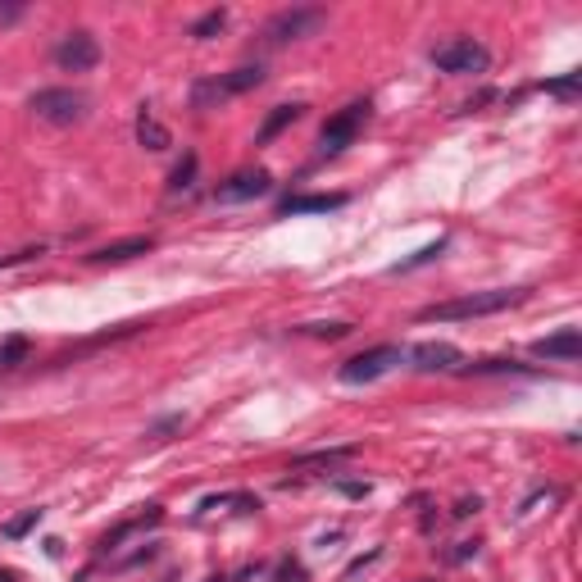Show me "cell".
I'll return each mask as SVG.
<instances>
[{
  "label": "cell",
  "instance_id": "1",
  "mask_svg": "<svg viewBox=\"0 0 582 582\" xmlns=\"http://www.w3.org/2000/svg\"><path fill=\"white\" fill-rule=\"evenodd\" d=\"M528 296V291H473V296H460V301H446V305H428V310H419V319L423 323H432V319H478V314H500V310H509V305H519Z\"/></svg>",
  "mask_w": 582,
  "mask_h": 582
},
{
  "label": "cell",
  "instance_id": "2",
  "mask_svg": "<svg viewBox=\"0 0 582 582\" xmlns=\"http://www.w3.org/2000/svg\"><path fill=\"white\" fill-rule=\"evenodd\" d=\"M260 83H264V68L260 64H242V68L224 73V78H200L191 87V105L196 110H214V105H224V101H233L242 92H255Z\"/></svg>",
  "mask_w": 582,
  "mask_h": 582
},
{
  "label": "cell",
  "instance_id": "3",
  "mask_svg": "<svg viewBox=\"0 0 582 582\" xmlns=\"http://www.w3.org/2000/svg\"><path fill=\"white\" fill-rule=\"evenodd\" d=\"M432 64L442 68V73H455V78H469V73H487L491 64V50L473 37H451L432 50Z\"/></svg>",
  "mask_w": 582,
  "mask_h": 582
},
{
  "label": "cell",
  "instance_id": "4",
  "mask_svg": "<svg viewBox=\"0 0 582 582\" xmlns=\"http://www.w3.org/2000/svg\"><path fill=\"white\" fill-rule=\"evenodd\" d=\"M323 23H328V10H319V5L282 10V14H273V19H269V28H264V41H269V46H287V41L314 37Z\"/></svg>",
  "mask_w": 582,
  "mask_h": 582
},
{
  "label": "cell",
  "instance_id": "5",
  "mask_svg": "<svg viewBox=\"0 0 582 582\" xmlns=\"http://www.w3.org/2000/svg\"><path fill=\"white\" fill-rule=\"evenodd\" d=\"M32 114L41 123H55V128H73L83 114H87V96L73 92V87H46L32 96Z\"/></svg>",
  "mask_w": 582,
  "mask_h": 582
},
{
  "label": "cell",
  "instance_id": "6",
  "mask_svg": "<svg viewBox=\"0 0 582 582\" xmlns=\"http://www.w3.org/2000/svg\"><path fill=\"white\" fill-rule=\"evenodd\" d=\"M396 364H401V346H374V350L346 359L341 369H337V378H341L346 387H364V383H378L383 374H392Z\"/></svg>",
  "mask_w": 582,
  "mask_h": 582
},
{
  "label": "cell",
  "instance_id": "7",
  "mask_svg": "<svg viewBox=\"0 0 582 582\" xmlns=\"http://www.w3.org/2000/svg\"><path fill=\"white\" fill-rule=\"evenodd\" d=\"M364 123H369V101H355V105L337 110V114L323 123V132H319V151H323V155L346 151V146L359 137V128H364Z\"/></svg>",
  "mask_w": 582,
  "mask_h": 582
},
{
  "label": "cell",
  "instance_id": "8",
  "mask_svg": "<svg viewBox=\"0 0 582 582\" xmlns=\"http://www.w3.org/2000/svg\"><path fill=\"white\" fill-rule=\"evenodd\" d=\"M55 64L68 68V73H87L101 64V41L92 32H68L59 46H55Z\"/></svg>",
  "mask_w": 582,
  "mask_h": 582
},
{
  "label": "cell",
  "instance_id": "9",
  "mask_svg": "<svg viewBox=\"0 0 582 582\" xmlns=\"http://www.w3.org/2000/svg\"><path fill=\"white\" fill-rule=\"evenodd\" d=\"M460 346H451V341H419L414 350H410V364L419 374H451V369H460Z\"/></svg>",
  "mask_w": 582,
  "mask_h": 582
},
{
  "label": "cell",
  "instance_id": "10",
  "mask_svg": "<svg viewBox=\"0 0 582 582\" xmlns=\"http://www.w3.org/2000/svg\"><path fill=\"white\" fill-rule=\"evenodd\" d=\"M269 187H273V178H269L264 169H242V173H233L228 182H218L214 200H218V205H237V200H255V196H264Z\"/></svg>",
  "mask_w": 582,
  "mask_h": 582
},
{
  "label": "cell",
  "instance_id": "11",
  "mask_svg": "<svg viewBox=\"0 0 582 582\" xmlns=\"http://www.w3.org/2000/svg\"><path fill=\"white\" fill-rule=\"evenodd\" d=\"M533 355H537V359H578V355H582V332H578V328H560L555 337L533 341Z\"/></svg>",
  "mask_w": 582,
  "mask_h": 582
},
{
  "label": "cell",
  "instance_id": "12",
  "mask_svg": "<svg viewBox=\"0 0 582 582\" xmlns=\"http://www.w3.org/2000/svg\"><path fill=\"white\" fill-rule=\"evenodd\" d=\"M346 205V196L337 191V196H287L282 205H278V214H287V218H296V214H332V209H341Z\"/></svg>",
  "mask_w": 582,
  "mask_h": 582
},
{
  "label": "cell",
  "instance_id": "13",
  "mask_svg": "<svg viewBox=\"0 0 582 582\" xmlns=\"http://www.w3.org/2000/svg\"><path fill=\"white\" fill-rule=\"evenodd\" d=\"M151 246H155L151 237H128V242H110V246L92 251L87 260H92V264H123V260H137V255H146Z\"/></svg>",
  "mask_w": 582,
  "mask_h": 582
},
{
  "label": "cell",
  "instance_id": "14",
  "mask_svg": "<svg viewBox=\"0 0 582 582\" xmlns=\"http://www.w3.org/2000/svg\"><path fill=\"white\" fill-rule=\"evenodd\" d=\"M137 141L146 146V151H169V146H173L169 128H164L151 110H141V114H137Z\"/></svg>",
  "mask_w": 582,
  "mask_h": 582
},
{
  "label": "cell",
  "instance_id": "15",
  "mask_svg": "<svg viewBox=\"0 0 582 582\" xmlns=\"http://www.w3.org/2000/svg\"><path fill=\"white\" fill-rule=\"evenodd\" d=\"M301 114H305V105H278V110L264 119V128H260V137H255V141H260V146H264V141H273L278 132H287V128L296 123Z\"/></svg>",
  "mask_w": 582,
  "mask_h": 582
},
{
  "label": "cell",
  "instance_id": "16",
  "mask_svg": "<svg viewBox=\"0 0 582 582\" xmlns=\"http://www.w3.org/2000/svg\"><path fill=\"white\" fill-rule=\"evenodd\" d=\"M228 28V10H209V14H200L196 23H191V37L196 41H209V37H218Z\"/></svg>",
  "mask_w": 582,
  "mask_h": 582
},
{
  "label": "cell",
  "instance_id": "17",
  "mask_svg": "<svg viewBox=\"0 0 582 582\" xmlns=\"http://www.w3.org/2000/svg\"><path fill=\"white\" fill-rule=\"evenodd\" d=\"M37 524H41V509H23V515H14V519H10L5 528H0V533H5L10 542H19V537H28Z\"/></svg>",
  "mask_w": 582,
  "mask_h": 582
},
{
  "label": "cell",
  "instance_id": "18",
  "mask_svg": "<svg viewBox=\"0 0 582 582\" xmlns=\"http://www.w3.org/2000/svg\"><path fill=\"white\" fill-rule=\"evenodd\" d=\"M196 169H200V160L187 151V155H182V164H178V169H173V178H169V191H187V187L196 182Z\"/></svg>",
  "mask_w": 582,
  "mask_h": 582
},
{
  "label": "cell",
  "instance_id": "19",
  "mask_svg": "<svg viewBox=\"0 0 582 582\" xmlns=\"http://www.w3.org/2000/svg\"><path fill=\"white\" fill-rule=\"evenodd\" d=\"M28 359V337H10L5 346H0V369H14V364Z\"/></svg>",
  "mask_w": 582,
  "mask_h": 582
},
{
  "label": "cell",
  "instance_id": "20",
  "mask_svg": "<svg viewBox=\"0 0 582 582\" xmlns=\"http://www.w3.org/2000/svg\"><path fill=\"white\" fill-rule=\"evenodd\" d=\"M442 251H446V242H442V237H436V242H432V246H423V251H419L414 260H401V264H396L392 273H410V269H419V264H432V260H436V255H442Z\"/></svg>",
  "mask_w": 582,
  "mask_h": 582
},
{
  "label": "cell",
  "instance_id": "21",
  "mask_svg": "<svg viewBox=\"0 0 582 582\" xmlns=\"http://www.w3.org/2000/svg\"><path fill=\"white\" fill-rule=\"evenodd\" d=\"M301 332H310V337H328V341H341V337H350V323H305Z\"/></svg>",
  "mask_w": 582,
  "mask_h": 582
},
{
  "label": "cell",
  "instance_id": "22",
  "mask_svg": "<svg viewBox=\"0 0 582 582\" xmlns=\"http://www.w3.org/2000/svg\"><path fill=\"white\" fill-rule=\"evenodd\" d=\"M578 87H582V73H564L555 83H542V92H551V96H573Z\"/></svg>",
  "mask_w": 582,
  "mask_h": 582
},
{
  "label": "cell",
  "instance_id": "23",
  "mask_svg": "<svg viewBox=\"0 0 582 582\" xmlns=\"http://www.w3.org/2000/svg\"><path fill=\"white\" fill-rule=\"evenodd\" d=\"M41 246H28V251H14V255H0V269H10V264H23V260H37Z\"/></svg>",
  "mask_w": 582,
  "mask_h": 582
},
{
  "label": "cell",
  "instance_id": "24",
  "mask_svg": "<svg viewBox=\"0 0 582 582\" xmlns=\"http://www.w3.org/2000/svg\"><path fill=\"white\" fill-rule=\"evenodd\" d=\"M378 555H383V551H369V555H359V560H355V564H350V569H346V573H341V578H346V582H350V578H355V573H364V569H369V564H374V560H378Z\"/></svg>",
  "mask_w": 582,
  "mask_h": 582
},
{
  "label": "cell",
  "instance_id": "25",
  "mask_svg": "<svg viewBox=\"0 0 582 582\" xmlns=\"http://www.w3.org/2000/svg\"><path fill=\"white\" fill-rule=\"evenodd\" d=\"M278 582H305V569H301V564H282V569H278Z\"/></svg>",
  "mask_w": 582,
  "mask_h": 582
},
{
  "label": "cell",
  "instance_id": "26",
  "mask_svg": "<svg viewBox=\"0 0 582 582\" xmlns=\"http://www.w3.org/2000/svg\"><path fill=\"white\" fill-rule=\"evenodd\" d=\"M23 19V5H0V23H19Z\"/></svg>",
  "mask_w": 582,
  "mask_h": 582
},
{
  "label": "cell",
  "instance_id": "27",
  "mask_svg": "<svg viewBox=\"0 0 582 582\" xmlns=\"http://www.w3.org/2000/svg\"><path fill=\"white\" fill-rule=\"evenodd\" d=\"M346 496H369V482H341Z\"/></svg>",
  "mask_w": 582,
  "mask_h": 582
},
{
  "label": "cell",
  "instance_id": "28",
  "mask_svg": "<svg viewBox=\"0 0 582 582\" xmlns=\"http://www.w3.org/2000/svg\"><path fill=\"white\" fill-rule=\"evenodd\" d=\"M469 555H478V542H460V551L451 560H469Z\"/></svg>",
  "mask_w": 582,
  "mask_h": 582
},
{
  "label": "cell",
  "instance_id": "29",
  "mask_svg": "<svg viewBox=\"0 0 582 582\" xmlns=\"http://www.w3.org/2000/svg\"><path fill=\"white\" fill-rule=\"evenodd\" d=\"M0 582H19V573H10V569H0Z\"/></svg>",
  "mask_w": 582,
  "mask_h": 582
}]
</instances>
